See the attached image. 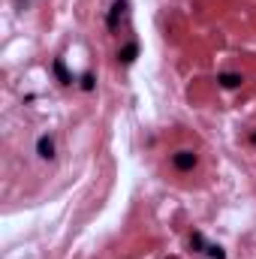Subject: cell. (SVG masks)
Segmentation results:
<instances>
[{
	"label": "cell",
	"mask_w": 256,
	"mask_h": 259,
	"mask_svg": "<svg viewBox=\"0 0 256 259\" xmlns=\"http://www.w3.org/2000/svg\"><path fill=\"white\" fill-rule=\"evenodd\" d=\"M196 163H199V160H196L193 151H175V154H172V166H175L178 172H193Z\"/></svg>",
	"instance_id": "cell-1"
},
{
	"label": "cell",
	"mask_w": 256,
	"mask_h": 259,
	"mask_svg": "<svg viewBox=\"0 0 256 259\" xmlns=\"http://www.w3.org/2000/svg\"><path fill=\"white\" fill-rule=\"evenodd\" d=\"M55 151H58V148H55V139H52L49 133L36 139V157H39V160H49V163H52V160L58 157Z\"/></svg>",
	"instance_id": "cell-2"
},
{
	"label": "cell",
	"mask_w": 256,
	"mask_h": 259,
	"mask_svg": "<svg viewBox=\"0 0 256 259\" xmlns=\"http://www.w3.org/2000/svg\"><path fill=\"white\" fill-rule=\"evenodd\" d=\"M124 9H127V0H115V6L109 12V30H118V18L124 15Z\"/></svg>",
	"instance_id": "cell-3"
},
{
	"label": "cell",
	"mask_w": 256,
	"mask_h": 259,
	"mask_svg": "<svg viewBox=\"0 0 256 259\" xmlns=\"http://www.w3.org/2000/svg\"><path fill=\"white\" fill-rule=\"evenodd\" d=\"M217 81H220L223 88H241V81H244V78H241L238 72H223V75H220Z\"/></svg>",
	"instance_id": "cell-4"
},
{
	"label": "cell",
	"mask_w": 256,
	"mask_h": 259,
	"mask_svg": "<svg viewBox=\"0 0 256 259\" xmlns=\"http://www.w3.org/2000/svg\"><path fill=\"white\" fill-rule=\"evenodd\" d=\"M136 55H139V46H136V42H130L127 49H121V52H118V61L133 64V61H136Z\"/></svg>",
	"instance_id": "cell-5"
},
{
	"label": "cell",
	"mask_w": 256,
	"mask_h": 259,
	"mask_svg": "<svg viewBox=\"0 0 256 259\" xmlns=\"http://www.w3.org/2000/svg\"><path fill=\"white\" fill-rule=\"evenodd\" d=\"M55 72L61 75V81H64V84H72V75L64 69V61H55Z\"/></svg>",
	"instance_id": "cell-6"
},
{
	"label": "cell",
	"mask_w": 256,
	"mask_h": 259,
	"mask_svg": "<svg viewBox=\"0 0 256 259\" xmlns=\"http://www.w3.org/2000/svg\"><path fill=\"white\" fill-rule=\"evenodd\" d=\"M81 88H84V91H94V75H91V72L81 75Z\"/></svg>",
	"instance_id": "cell-7"
}]
</instances>
